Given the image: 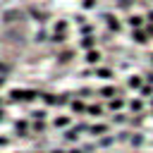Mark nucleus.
<instances>
[{
	"label": "nucleus",
	"instance_id": "nucleus-3",
	"mask_svg": "<svg viewBox=\"0 0 153 153\" xmlns=\"http://www.w3.org/2000/svg\"><path fill=\"white\" fill-rule=\"evenodd\" d=\"M45 117H48V110H43V108H36V110H31V112L26 115L29 122H43Z\"/></svg>",
	"mask_w": 153,
	"mask_h": 153
},
{
	"label": "nucleus",
	"instance_id": "nucleus-6",
	"mask_svg": "<svg viewBox=\"0 0 153 153\" xmlns=\"http://www.w3.org/2000/svg\"><path fill=\"white\" fill-rule=\"evenodd\" d=\"M10 134H0V148H5V146H10Z\"/></svg>",
	"mask_w": 153,
	"mask_h": 153
},
{
	"label": "nucleus",
	"instance_id": "nucleus-12",
	"mask_svg": "<svg viewBox=\"0 0 153 153\" xmlns=\"http://www.w3.org/2000/svg\"><path fill=\"white\" fill-rule=\"evenodd\" d=\"M0 108H5V98L2 96H0Z\"/></svg>",
	"mask_w": 153,
	"mask_h": 153
},
{
	"label": "nucleus",
	"instance_id": "nucleus-8",
	"mask_svg": "<svg viewBox=\"0 0 153 153\" xmlns=\"http://www.w3.org/2000/svg\"><path fill=\"white\" fill-rule=\"evenodd\" d=\"M105 129H108V127H103V124H96V127H91V131H93V134H103Z\"/></svg>",
	"mask_w": 153,
	"mask_h": 153
},
{
	"label": "nucleus",
	"instance_id": "nucleus-4",
	"mask_svg": "<svg viewBox=\"0 0 153 153\" xmlns=\"http://www.w3.org/2000/svg\"><path fill=\"white\" fill-rule=\"evenodd\" d=\"M53 124H55V127H69V115H57V117H53Z\"/></svg>",
	"mask_w": 153,
	"mask_h": 153
},
{
	"label": "nucleus",
	"instance_id": "nucleus-10",
	"mask_svg": "<svg viewBox=\"0 0 153 153\" xmlns=\"http://www.w3.org/2000/svg\"><path fill=\"white\" fill-rule=\"evenodd\" d=\"M98 57H100L98 53H88V55H86V60H88V62H98Z\"/></svg>",
	"mask_w": 153,
	"mask_h": 153
},
{
	"label": "nucleus",
	"instance_id": "nucleus-9",
	"mask_svg": "<svg viewBox=\"0 0 153 153\" xmlns=\"http://www.w3.org/2000/svg\"><path fill=\"white\" fill-rule=\"evenodd\" d=\"M93 45V38H81V48H91Z\"/></svg>",
	"mask_w": 153,
	"mask_h": 153
},
{
	"label": "nucleus",
	"instance_id": "nucleus-7",
	"mask_svg": "<svg viewBox=\"0 0 153 153\" xmlns=\"http://www.w3.org/2000/svg\"><path fill=\"white\" fill-rule=\"evenodd\" d=\"M7 120H10V112H7L5 108H0V124H5Z\"/></svg>",
	"mask_w": 153,
	"mask_h": 153
},
{
	"label": "nucleus",
	"instance_id": "nucleus-13",
	"mask_svg": "<svg viewBox=\"0 0 153 153\" xmlns=\"http://www.w3.org/2000/svg\"><path fill=\"white\" fill-rule=\"evenodd\" d=\"M22 153H24V151H22Z\"/></svg>",
	"mask_w": 153,
	"mask_h": 153
},
{
	"label": "nucleus",
	"instance_id": "nucleus-11",
	"mask_svg": "<svg viewBox=\"0 0 153 153\" xmlns=\"http://www.w3.org/2000/svg\"><path fill=\"white\" fill-rule=\"evenodd\" d=\"M5 86H7V76H5V74H0V88H5Z\"/></svg>",
	"mask_w": 153,
	"mask_h": 153
},
{
	"label": "nucleus",
	"instance_id": "nucleus-1",
	"mask_svg": "<svg viewBox=\"0 0 153 153\" xmlns=\"http://www.w3.org/2000/svg\"><path fill=\"white\" fill-rule=\"evenodd\" d=\"M36 98H38V91H33V88H19V86H14V88L7 91V100L10 103H33Z\"/></svg>",
	"mask_w": 153,
	"mask_h": 153
},
{
	"label": "nucleus",
	"instance_id": "nucleus-2",
	"mask_svg": "<svg viewBox=\"0 0 153 153\" xmlns=\"http://www.w3.org/2000/svg\"><path fill=\"white\" fill-rule=\"evenodd\" d=\"M12 127H14V134H17V136H29V134H31V129H29V120H14Z\"/></svg>",
	"mask_w": 153,
	"mask_h": 153
},
{
	"label": "nucleus",
	"instance_id": "nucleus-5",
	"mask_svg": "<svg viewBox=\"0 0 153 153\" xmlns=\"http://www.w3.org/2000/svg\"><path fill=\"white\" fill-rule=\"evenodd\" d=\"M72 110H74V112H84V110H86V105H84V103H79V100H74V103H72Z\"/></svg>",
	"mask_w": 153,
	"mask_h": 153
}]
</instances>
